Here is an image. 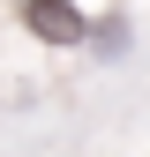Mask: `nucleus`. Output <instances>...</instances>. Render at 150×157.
Masks as SVG:
<instances>
[{
    "mask_svg": "<svg viewBox=\"0 0 150 157\" xmlns=\"http://www.w3.org/2000/svg\"><path fill=\"white\" fill-rule=\"evenodd\" d=\"M23 23L45 37V45H75V37L90 30L83 15H75V0H30V8H23Z\"/></svg>",
    "mask_w": 150,
    "mask_h": 157,
    "instance_id": "1",
    "label": "nucleus"
}]
</instances>
